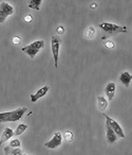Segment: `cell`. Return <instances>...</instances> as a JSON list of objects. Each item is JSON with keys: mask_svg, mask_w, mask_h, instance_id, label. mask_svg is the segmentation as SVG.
I'll return each mask as SVG.
<instances>
[{"mask_svg": "<svg viewBox=\"0 0 132 155\" xmlns=\"http://www.w3.org/2000/svg\"><path fill=\"white\" fill-rule=\"evenodd\" d=\"M27 112H28V107H19L11 112L0 113V123L15 122V121L20 120Z\"/></svg>", "mask_w": 132, "mask_h": 155, "instance_id": "1", "label": "cell"}, {"mask_svg": "<svg viewBox=\"0 0 132 155\" xmlns=\"http://www.w3.org/2000/svg\"><path fill=\"white\" fill-rule=\"evenodd\" d=\"M45 44L46 43L43 39H39V41H33V43H31L30 45L26 46V47H22L21 51L28 54L31 58H34L36 56V54L45 47Z\"/></svg>", "mask_w": 132, "mask_h": 155, "instance_id": "2", "label": "cell"}, {"mask_svg": "<svg viewBox=\"0 0 132 155\" xmlns=\"http://www.w3.org/2000/svg\"><path fill=\"white\" fill-rule=\"evenodd\" d=\"M98 27L108 34H117V33L127 32V27L118 26V25L111 24V22H102V24L98 25Z\"/></svg>", "mask_w": 132, "mask_h": 155, "instance_id": "3", "label": "cell"}, {"mask_svg": "<svg viewBox=\"0 0 132 155\" xmlns=\"http://www.w3.org/2000/svg\"><path fill=\"white\" fill-rule=\"evenodd\" d=\"M60 45H61V39H60L57 35H53V36L51 37V50H52V54H53L54 66H55V68L58 67Z\"/></svg>", "mask_w": 132, "mask_h": 155, "instance_id": "4", "label": "cell"}, {"mask_svg": "<svg viewBox=\"0 0 132 155\" xmlns=\"http://www.w3.org/2000/svg\"><path fill=\"white\" fill-rule=\"evenodd\" d=\"M14 14V8L10 3L2 1L0 2V24H5L7 18Z\"/></svg>", "mask_w": 132, "mask_h": 155, "instance_id": "5", "label": "cell"}, {"mask_svg": "<svg viewBox=\"0 0 132 155\" xmlns=\"http://www.w3.org/2000/svg\"><path fill=\"white\" fill-rule=\"evenodd\" d=\"M104 117L106 118V122L110 125L111 129H112L113 132L116 134L117 137H121V138H125L126 137L123 129H121V127L119 125V123H117L116 120H114V119L111 118L110 116H108V115H105V114H104Z\"/></svg>", "mask_w": 132, "mask_h": 155, "instance_id": "6", "label": "cell"}, {"mask_svg": "<svg viewBox=\"0 0 132 155\" xmlns=\"http://www.w3.org/2000/svg\"><path fill=\"white\" fill-rule=\"evenodd\" d=\"M61 142H62L61 133H60V132H56L51 139L48 140L47 142H45V147L48 149L53 150V149H56V148H58V147L61 146Z\"/></svg>", "mask_w": 132, "mask_h": 155, "instance_id": "7", "label": "cell"}, {"mask_svg": "<svg viewBox=\"0 0 132 155\" xmlns=\"http://www.w3.org/2000/svg\"><path fill=\"white\" fill-rule=\"evenodd\" d=\"M49 89H50L49 86H43V87H41V88H39L38 91H36V93L32 94V95L30 96L31 101H32L33 103H35L37 100H39L40 98L45 97V96L48 94V91H49Z\"/></svg>", "mask_w": 132, "mask_h": 155, "instance_id": "8", "label": "cell"}, {"mask_svg": "<svg viewBox=\"0 0 132 155\" xmlns=\"http://www.w3.org/2000/svg\"><path fill=\"white\" fill-rule=\"evenodd\" d=\"M106 138H107V141H108L109 144L115 143L117 140L116 134L113 132V130L111 129V127L107 122H106Z\"/></svg>", "mask_w": 132, "mask_h": 155, "instance_id": "9", "label": "cell"}, {"mask_svg": "<svg viewBox=\"0 0 132 155\" xmlns=\"http://www.w3.org/2000/svg\"><path fill=\"white\" fill-rule=\"evenodd\" d=\"M105 91H106V95H107L108 100L112 101V99L115 96V91H116V84H115L114 82H109L108 84L106 85Z\"/></svg>", "mask_w": 132, "mask_h": 155, "instance_id": "10", "label": "cell"}, {"mask_svg": "<svg viewBox=\"0 0 132 155\" xmlns=\"http://www.w3.org/2000/svg\"><path fill=\"white\" fill-rule=\"evenodd\" d=\"M119 81L121 83L126 87H129L130 84H131V81H132V74L129 72V71H125L123 72L121 75H119Z\"/></svg>", "mask_w": 132, "mask_h": 155, "instance_id": "11", "label": "cell"}, {"mask_svg": "<svg viewBox=\"0 0 132 155\" xmlns=\"http://www.w3.org/2000/svg\"><path fill=\"white\" fill-rule=\"evenodd\" d=\"M13 136H14L13 130L10 129V127H5L2 132V135H1V139H0V147L2 146L3 142H5V141H8V140L11 139Z\"/></svg>", "mask_w": 132, "mask_h": 155, "instance_id": "12", "label": "cell"}, {"mask_svg": "<svg viewBox=\"0 0 132 155\" xmlns=\"http://www.w3.org/2000/svg\"><path fill=\"white\" fill-rule=\"evenodd\" d=\"M97 107L100 112L104 113L105 110H107V107H108V100H107L105 97H102V96H98L97 97Z\"/></svg>", "mask_w": 132, "mask_h": 155, "instance_id": "13", "label": "cell"}, {"mask_svg": "<svg viewBox=\"0 0 132 155\" xmlns=\"http://www.w3.org/2000/svg\"><path fill=\"white\" fill-rule=\"evenodd\" d=\"M41 3H42V0H30L28 2V7L35 11H39Z\"/></svg>", "mask_w": 132, "mask_h": 155, "instance_id": "14", "label": "cell"}, {"mask_svg": "<svg viewBox=\"0 0 132 155\" xmlns=\"http://www.w3.org/2000/svg\"><path fill=\"white\" fill-rule=\"evenodd\" d=\"M5 155H22V150L20 148H15V149H10L9 147L5 148Z\"/></svg>", "mask_w": 132, "mask_h": 155, "instance_id": "15", "label": "cell"}, {"mask_svg": "<svg viewBox=\"0 0 132 155\" xmlns=\"http://www.w3.org/2000/svg\"><path fill=\"white\" fill-rule=\"evenodd\" d=\"M28 129V125L27 124H24V123H20L19 125L17 127V129L14 131V135H16V136H19V135H21L24 132H26V130Z\"/></svg>", "mask_w": 132, "mask_h": 155, "instance_id": "16", "label": "cell"}, {"mask_svg": "<svg viewBox=\"0 0 132 155\" xmlns=\"http://www.w3.org/2000/svg\"><path fill=\"white\" fill-rule=\"evenodd\" d=\"M95 34H96V32H95V28L94 27H89V28L87 29V32H86V37L87 38H89V39H92L94 36H95Z\"/></svg>", "mask_w": 132, "mask_h": 155, "instance_id": "17", "label": "cell"}, {"mask_svg": "<svg viewBox=\"0 0 132 155\" xmlns=\"http://www.w3.org/2000/svg\"><path fill=\"white\" fill-rule=\"evenodd\" d=\"M20 146H21V142H20V140L19 139H13V140H11L10 141V143H9V148H11V149H15V148H20Z\"/></svg>", "mask_w": 132, "mask_h": 155, "instance_id": "18", "label": "cell"}, {"mask_svg": "<svg viewBox=\"0 0 132 155\" xmlns=\"http://www.w3.org/2000/svg\"><path fill=\"white\" fill-rule=\"evenodd\" d=\"M62 139H64L66 141H68V142L72 141V140H73L72 132H70V131H66V132H64V135H62Z\"/></svg>", "mask_w": 132, "mask_h": 155, "instance_id": "19", "label": "cell"}, {"mask_svg": "<svg viewBox=\"0 0 132 155\" xmlns=\"http://www.w3.org/2000/svg\"><path fill=\"white\" fill-rule=\"evenodd\" d=\"M105 46H106L108 49H114L115 44L113 43L112 41H106V43H105Z\"/></svg>", "mask_w": 132, "mask_h": 155, "instance_id": "20", "label": "cell"}, {"mask_svg": "<svg viewBox=\"0 0 132 155\" xmlns=\"http://www.w3.org/2000/svg\"><path fill=\"white\" fill-rule=\"evenodd\" d=\"M24 22H26V24H30V22H32L33 21L32 15H30V14L26 15V16H24Z\"/></svg>", "mask_w": 132, "mask_h": 155, "instance_id": "21", "label": "cell"}, {"mask_svg": "<svg viewBox=\"0 0 132 155\" xmlns=\"http://www.w3.org/2000/svg\"><path fill=\"white\" fill-rule=\"evenodd\" d=\"M12 41H13L14 45H19V44L21 43V39H20V37H18V36H14L13 39H12Z\"/></svg>", "mask_w": 132, "mask_h": 155, "instance_id": "22", "label": "cell"}, {"mask_svg": "<svg viewBox=\"0 0 132 155\" xmlns=\"http://www.w3.org/2000/svg\"><path fill=\"white\" fill-rule=\"evenodd\" d=\"M56 31H57V34H64V27H62V26H59V27H57V30H56Z\"/></svg>", "mask_w": 132, "mask_h": 155, "instance_id": "23", "label": "cell"}, {"mask_svg": "<svg viewBox=\"0 0 132 155\" xmlns=\"http://www.w3.org/2000/svg\"><path fill=\"white\" fill-rule=\"evenodd\" d=\"M90 8H91V9H96V8H97V5H96V3H91Z\"/></svg>", "mask_w": 132, "mask_h": 155, "instance_id": "24", "label": "cell"}, {"mask_svg": "<svg viewBox=\"0 0 132 155\" xmlns=\"http://www.w3.org/2000/svg\"><path fill=\"white\" fill-rule=\"evenodd\" d=\"M22 155H28V154H22Z\"/></svg>", "mask_w": 132, "mask_h": 155, "instance_id": "25", "label": "cell"}]
</instances>
